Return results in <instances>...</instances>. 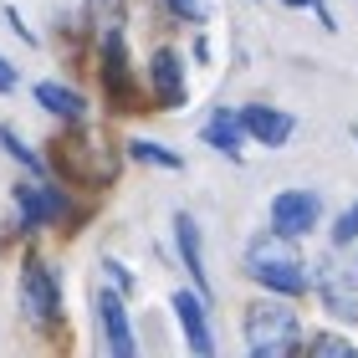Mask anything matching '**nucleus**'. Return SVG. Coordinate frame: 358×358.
<instances>
[{
    "mask_svg": "<svg viewBox=\"0 0 358 358\" xmlns=\"http://www.w3.org/2000/svg\"><path fill=\"white\" fill-rule=\"evenodd\" d=\"M174 251H179V262H185L189 287L210 297V271H205V231H200V220H194L189 210H174Z\"/></svg>",
    "mask_w": 358,
    "mask_h": 358,
    "instance_id": "nucleus-13",
    "label": "nucleus"
},
{
    "mask_svg": "<svg viewBox=\"0 0 358 358\" xmlns=\"http://www.w3.org/2000/svg\"><path fill=\"white\" fill-rule=\"evenodd\" d=\"M103 276H108V287H118L123 297H134V287H138V276L128 262H118V256H103Z\"/></svg>",
    "mask_w": 358,
    "mask_h": 358,
    "instance_id": "nucleus-19",
    "label": "nucleus"
},
{
    "mask_svg": "<svg viewBox=\"0 0 358 358\" xmlns=\"http://www.w3.org/2000/svg\"><path fill=\"white\" fill-rule=\"evenodd\" d=\"M282 6H287V10H313L317 0H282Z\"/></svg>",
    "mask_w": 358,
    "mask_h": 358,
    "instance_id": "nucleus-22",
    "label": "nucleus"
},
{
    "mask_svg": "<svg viewBox=\"0 0 358 358\" xmlns=\"http://www.w3.org/2000/svg\"><path fill=\"white\" fill-rule=\"evenodd\" d=\"M200 143L205 149H215L225 154L231 164H241L246 159V123H241V108H215V113H205V123H200Z\"/></svg>",
    "mask_w": 358,
    "mask_h": 358,
    "instance_id": "nucleus-12",
    "label": "nucleus"
},
{
    "mask_svg": "<svg viewBox=\"0 0 358 358\" xmlns=\"http://www.w3.org/2000/svg\"><path fill=\"white\" fill-rule=\"evenodd\" d=\"M0 149H6V154H10L26 174H52V159H46L41 149H31V143H26L21 134H15L10 123H0Z\"/></svg>",
    "mask_w": 358,
    "mask_h": 358,
    "instance_id": "nucleus-15",
    "label": "nucleus"
},
{
    "mask_svg": "<svg viewBox=\"0 0 358 358\" xmlns=\"http://www.w3.org/2000/svg\"><path fill=\"white\" fill-rule=\"evenodd\" d=\"M15 200V241H41L46 231H67L77 220V194L52 174H26L10 189Z\"/></svg>",
    "mask_w": 358,
    "mask_h": 358,
    "instance_id": "nucleus-2",
    "label": "nucleus"
},
{
    "mask_svg": "<svg viewBox=\"0 0 358 358\" xmlns=\"http://www.w3.org/2000/svg\"><path fill=\"white\" fill-rule=\"evenodd\" d=\"M246 276L262 292H276V297H292V302L313 292V266H307V256L297 251V241L276 236L271 225L246 241Z\"/></svg>",
    "mask_w": 358,
    "mask_h": 358,
    "instance_id": "nucleus-1",
    "label": "nucleus"
},
{
    "mask_svg": "<svg viewBox=\"0 0 358 358\" xmlns=\"http://www.w3.org/2000/svg\"><path fill=\"white\" fill-rule=\"evenodd\" d=\"M123 159H134V164H143V169H164V174L185 169V154H174L169 143H154V138H128Z\"/></svg>",
    "mask_w": 358,
    "mask_h": 358,
    "instance_id": "nucleus-14",
    "label": "nucleus"
},
{
    "mask_svg": "<svg viewBox=\"0 0 358 358\" xmlns=\"http://www.w3.org/2000/svg\"><path fill=\"white\" fill-rule=\"evenodd\" d=\"M302 353H317V358H353L358 343L343 333H313V338H302Z\"/></svg>",
    "mask_w": 358,
    "mask_h": 358,
    "instance_id": "nucleus-16",
    "label": "nucleus"
},
{
    "mask_svg": "<svg viewBox=\"0 0 358 358\" xmlns=\"http://www.w3.org/2000/svg\"><path fill=\"white\" fill-rule=\"evenodd\" d=\"M241 123H246V138L262 143V149H282V143H292V134H297V118H292L287 108H276V103H246L241 108Z\"/></svg>",
    "mask_w": 358,
    "mask_h": 358,
    "instance_id": "nucleus-11",
    "label": "nucleus"
},
{
    "mask_svg": "<svg viewBox=\"0 0 358 358\" xmlns=\"http://www.w3.org/2000/svg\"><path fill=\"white\" fill-rule=\"evenodd\" d=\"M15 87H21V72H15V62L0 57V97H10Z\"/></svg>",
    "mask_w": 358,
    "mask_h": 358,
    "instance_id": "nucleus-21",
    "label": "nucleus"
},
{
    "mask_svg": "<svg viewBox=\"0 0 358 358\" xmlns=\"http://www.w3.org/2000/svg\"><path fill=\"white\" fill-rule=\"evenodd\" d=\"M266 225L287 241H302L322 225V194L317 189H276L271 194V210H266Z\"/></svg>",
    "mask_w": 358,
    "mask_h": 358,
    "instance_id": "nucleus-6",
    "label": "nucleus"
},
{
    "mask_svg": "<svg viewBox=\"0 0 358 358\" xmlns=\"http://www.w3.org/2000/svg\"><path fill=\"white\" fill-rule=\"evenodd\" d=\"M174 317H179V333H185V348L194 358H215V328H210V297L205 292H194V287H179L174 297Z\"/></svg>",
    "mask_w": 358,
    "mask_h": 358,
    "instance_id": "nucleus-7",
    "label": "nucleus"
},
{
    "mask_svg": "<svg viewBox=\"0 0 358 358\" xmlns=\"http://www.w3.org/2000/svg\"><path fill=\"white\" fill-rule=\"evenodd\" d=\"M159 6H164V15L179 21V26H205L210 21V0H159Z\"/></svg>",
    "mask_w": 358,
    "mask_h": 358,
    "instance_id": "nucleus-17",
    "label": "nucleus"
},
{
    "mask_svg": "<svg viewBox=\"0 0 358 358\" xmlns=\"http://www.w3.org/2000/svg\"><path fill=\"white\" fill-rule=\"evenodd\" d=\"M31 97H36V108L41 113H52L57 123H67V128H87V92L83 87H72V83H57V77H41L36 87H31Z\"/></svg>",
    "mask_w": 358,
    "mask_h": 358,
    "instance_id": "nucleus-10",
    "label": "nucleus"
},
{
    "mask_svg": "<svg viewBox=\"0 0 358 358\" xmlns=\"http://www.w3.org/2000/svg\"><path fill=\"white\" fill-rule=\"evenodd\" d=\"M92 313H97V338L113 358H138V333H134V313L118 287H97L92 292Z\"/></svg>",
    "mask_w": 358,
    "mask_h": 358,
    "instance_id": "nucleus-5",
    "label": "nucleus"
},
{
    "mask_svg": "<svg viewBox=\"0 0 358 358\" xmlns=\"http://www.w3.org/2000/svg\"><path fill=\"white\" fill-rule=\"evenodd\" d=\"M241 338H246V353L251 358H287V353H302V317L292 297H256L246 313H241Z\"/></svg>",
    "mask_w": 358,
    "mask_h": 358,
    "instance_id": "nucleus-3",
    "label": "nucleus"
},
{
    "mask_svg": "<svg viewBox=\"0 0 358 358\" xmlns=\"http://www.w3.org/2000/svg\"><path fill=\"white\" fill-rule=\"evenodd\" d=\"M143 83H149L154 103H164V108H179V103L189 97L185 57H179L174 46H154V52H149V67H143Z\"/></svg>",
    "mask_w": 358,
    "mask_h": 358,
    "instance_id": "nucleus-9",
    "label": "nucleus"
},
{
    "mask_svg": "<svg viewBox=\"0 0 358 358\" xmlns=\"http://www.w3.org/2000/svg\"><path fill=\"white\" fill-rule=\"evenodd\" d=\"M333 246L338 251H348V246H358V200L348 205V210H338V220H333Z\"/></svg>",
    "mask_w": 358,
    "mask_h": 358,
    "instance_id": "nucleus-18",
    "label": "nucleus"
},
{
    "mask_svg": "<svg viewBox=\"0 0 358 358\" xmlns=\"http://www.w3.org/2000/svg\"><path fill=\"white\" fill-rule=\"evenodd\" d=\"M15 307L31 328H57L67 317V302H62V276L46 262L41 251H26L21 276H15Z\"/></svg>",
    "mask_w": 358,
    "mask_h": 358,
    "instance_id": "nucleus-4",
    "label": "nucleus"
},
{
    "mask_svg": "<svg viewBox=\"0 0 358 358\" xmlns=\"http://www.w3.org/2000/svg\"><path fill=\"white\" fill-rule=\"evenodd\" d=\"M313 292H317L322 313L333 322H358V271H343V266L322 262L317 276H313Z\"/></svg>",
    "mask_w": 358,
    "mask_h": 358,
    "instance_id": "nucleus-8",
    "label": "nucleus"
},
{
    "mask_svg": "<svg viewBox=\"0 0 358 358\" xmlns=\"http://www.w3.org/2000/svg\"><path fill=\"white\" fill-rule=\"evenodd\" d=\"M0 15L10 21V31H15V36H21L26 46H41V36H36V31H31V26L21 21V10H15V6H0Z\"/></svg>",
    "mask_w": 358,
    "mask_h": 358,
    "instance_id": "nucleus-20",
    "label": "nucleus"
}]
</instances>
